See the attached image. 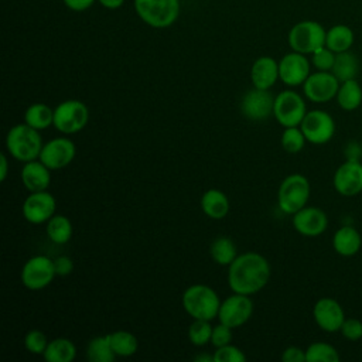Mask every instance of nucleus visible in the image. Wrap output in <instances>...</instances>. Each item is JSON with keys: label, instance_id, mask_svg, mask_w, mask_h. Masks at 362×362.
<instances>
[{"label": "nucleus", "instance_id": "obj_4", "mask_svg": "<svg viewBox=\"0 0 362 362\" xmlns=\"http://www.w3.org/2000/svg\"><path fill=\"white\" fill-rule=\"evenodd\" d=\"M133 4L139 18L153 28L173 25L181 13L180 0H134Z\"/></svg>", "mask_w": 362, "mask_h": 362}, {"label": "nucleus", "instance_id": "obj_44", "mask_svg": "<svg viewBox=\"0 0 362 362\" xmlns=\"http://www.w3.org/2000/svg\"><path fill=\"white\" fill-rule=\"evenodd\" d=\"M102 7L107 8V10H117L124 4V0H98Z\"/></svg>", "mask_w": 362, "mask_h": 362}, {"label": "nucleus", "instance_id": "obj_28", "mask_svg": "<svg viewBox=\"0 0 362 362\" xmlns=\"http://www.w3.org/2000/svg\"><path fill=\"white\" fill-rule=\"evenodd\" d=\"M24 123L37 130L48 129L49 126H54V109L45 103H33L24 112Z\"/></svg>", "mask_w": 362, "mask_h": 362}, {"label": "nucleus", "instance_id": "obj_34", "mask_svg": "<svg viewBox=\"0 0 362 362\" xmlns=\"http://www.w3.org/2000/svg\"><path fill=\"white\" fill-rule=\"evenodd\" d=\"M307 139L300 129V126H293V127H284L281 133V147L291 154L300 153L304 148Z\"/></svg>", "mask_w": 362, "mask_h": 362}, {"label": "nucleus", "instance_id": "obj_12", "mask_svg": "<svg viewBox=\"0 0 362 362\" xmlns=\"http://www.w3.org/2000/svg\"><path fill=\"white\" fill-rule=\"evenodd\" d=\"M339 81L331 71H315L303 83L304 95L314 103H327L337 96Z\"/></svg>", "mask_w": 362, "mask_h": 362}, {"label": "nucleus", "instance_id": "obj_32", "mask_svg": "<svg viewBox=\"0 0 362 362\" xmlns=\"http://www.w3.org/2000/svg\"><path fill=\"white\" fill-rule=\"evenodd\" d=\"M109 335L112 349L116 356H132L137 352L139 341L136 335L129 331H115Z\"/></svg>", "mask_w": 362, "mask_h": 362}, {"label": "nucleus", "instance_id": "obj_42", "mask_svg": "<svg viewBox=\"0 0 362 362\" xmlns=\"http://www.w3.org/2000/svg\"><path fill=\"white\" fill-rule=\"evenodd\" d=\"M283 362H307L305 361V351L300 346H287L281 354Z\"/></svg>", "mask_w": 362, "mask_h": 362}, {"label": "nucleus", "instance_id": "obj_2", "mask_svg": "<svg viewBox=\"0 0 362 362\" xmlns=\"http://www.w3.org/2000/svg\"><path fill=\"white\" fill-rule=\"evenodd\" d=\"M38 132L40 130L27 123L14 124L6 136V148L8 154L21 163L37 160L44 146Z\"/></svg>", "mask_w": 362, "mask_h": 362}, {"label": "nucleus", "instance_id": "obj_10", "mask_svg": "<svg viewBox=\"0 0 362 362\" xmlns=\"http://www.w3.org/2000/svg\"><path fill=\"white\" fill-rule=\"evenodd\" d=\"M305 139L311 144H325L335 134L334 117L321 109H314L305 113L303 122L300 123Z\"/></svg>", "mask_w": 362, "mask_h": 362}, {"label": "nucleus", "instance_id": "obj_13", "mask_svg": "<svg viewBox=\"0 0 362 362\" xmlns=\"http://www.w3.org/2000/svg\"><path fill=\"white\" fill-rule=\"evenodd\" d=\"M21 209L27 222L34 225L47 223V221L57 214V199L47 189L30 192L24 199Z\"/></svg>", "mask_w": 362, "mask_h": 362}, {"label": "nucleus", "instance_id": "obj_37", "mask_svg": "<svg viewBox=\"0 0 362 362\" xmlns=\"http://www.w3.org/2000/svg\"><path fill=\"white\" fill-rule=\"evenodd\" d=\"M246 355L243 351L232 344L219 346L214 352V362H245Z\"/></svg>", "mask_w": 362, "mask_h": 362}, {"label": "nucleus", "instance_id": "obj_19", "mask_svg": "<svg viewBox=\"0 0 362 362\" xmlns=\"http://www.w3.org/2000/svg\"><path fill=\"white\" fill-rule=\"evenodd\" d=\"M293 228L303 236L315 238L328 228L327 214L317 206H304L293 215Z\"/></svg>", "mask_w": 362, "mask_h": 362}, {"label": "nucleus", "instance_id": "obj_15", "mask_svg": "<svg viewBox=\"0 0 362 362\" xmlns=\"http://www.w3.org/2000/svg\"><path fill=\"white\" fill-rule=\"evenodd\" d=\"M76 154L74 141L68 137H57L47 141L40 153V160L49 170H61L72 163Z\"/></svg>", "mask_w": 362, "mask_h": 362}, {"label": "nucleus", "instance_id": "obj_26", "mask_svg": "<svg viewBox=\"0 0 362 362\" xmlns=\"http://www.w3.org/2000/svg\"><path fill=\"white\" fill-rule=\"evenodd\" d=\"M331 72L339 82H345L349 79H356L359 74V59L358 57L348 51L335 54V61Z\"/></svg>", "mask_w": 362, "mask_h": 362}, {"label": "nucleus", "instance_id": "obj_14", "mask_svg": "<svg viewBox=\"0 0 362 362\" xmlns=\"http://www.w3.org/2000/svg\"><path fill=\"white\" fill-rule=\"evenodd\" d=\"M332 184L335 191L342 197H355L362 192V163L349 158L342 163L334 173Z\"/></svg>", "mask_w": 362, "mask_h": 362}, {"label": "nucleus", "instance_id": "obj_8", "mask_svg": "<svg viewBox=\"0 0 362 362\" xmlns=\"http://www.w3.org/2000/svg\"><path fill=\"white\" fill-rule=\"evenodd\" d=\"M57 276L54 260L44 255H37L30 257L20 273L21 283L25 288L37 291L42 290L51 284Z\"/></svg>", "mask_w": 362, "mask_h": 362}, {"label": "nucleus", "instance_id": "obj_40", "mask_svg": "<svg viewBox=\"0 0 362 362\" xmlns=\"http://www.w3.org/2000/svg\"><path fill=\"white\" fill-rule=\"evenodd\" d=\"M339 332L348 341H358L362 338V322L358 318H345Z\"/></svg>", "mask_w": 362, "mask_h": 362}, {"label": "nucleus", "instance_id": "obj_1", "mask_svg": "<svg viewBox=\"0 0 362 362\" xmlns=\"http://www.w3.org/2000/svg\"><path fill=\"white\" fill-rule=\"evenodd\" d=\"M228 267V284L230 290L245 296H252L264 288L272 274L267 259L256 252L238 255Z\"/></svg>", "mask_w": 362, "mask_h": 362}, {"label": "nucleus", "instance_id": "obj_46", "mask_svg": "<svg viewBox=\"0 0 362 362\" xmlns=\"http://www.w3.org/2000/svg\"><path fill=\"white\" fill-rule=\"evenodd\" d=\"M194 361L197 362H212L214 361V355H208V354H198Z\"/></svg>", "mask_w": 362, "mask_h": 362}, {"label": "nucleus", "instance_id": "obj_30", "mask_svg": "<svg viewBox=\"0 0 362 362\" xmlns=\"http://www.w3.org/2000/svg\"><path fill=\"white\" fill-rule=\"evenodd\" d=\"M209 255L215 263L221 266H229L236 259L238 249L230 238L219 236L211 243Z\"/></svg>", "mask_w": 362, "mask_h": 362}, {"label": "nucleus", "instance_id": "obj_33", "mask_svg": "<svg viewBox=\"0 0 362 362\" xmlns=\"http://www.w3.org/2000/svg\"><path fill=\"white\" fill-rule=\"evenodd\" d=\"M307 362H338L339 354L331 344L313 342L305 349Z\"/></svg>", "mask_w": 362, "mask_h": 362}, {"label": "nucleus", "instance_id": "obj_3", "mask_svg": "<svg viewBox=\"0 0 362 362\" xmlns=\"http://www.w3.org/2000/svg\"><path fill=\"white\" fill-rule=\"evenodd\" d=\"M182 308L194 320L212 321L218 317L221 300L216 291L206 284H192L185 288L181 297Z\"/></svg>", "mask_w": 362, "mask_h": 362}, {"label": "nucleus", "instance_id": "obj_16", "mask_svg": "<svg viewBox=\"0 0 362 362\" xmlns=\"http://www.w3.org/2000/svg\"><path fill=\"white\" fill-rule=\"evenodd\" d=\"M311 68V62L307 55L291 51L283 55L279 61V76L280 81L287 86H298L305 82Z\"/></svg>", "mask_w": 362, "mask_h": 362}, {"label": "nucleus", "instance_id": "obj_20", "mask_svg": "<svg viewBox=\"0 0 362 362\" xmlns=\"http://www.w3.org/2000/svg\"><path fill=\"white\" fill-rule=\"evenodd\" d=\"M250 79H252L253 88L269 90L277 82V79H280L279 62L274 58L267 55L259 57L252 64Z\"/></svg>", "mask_w": 362, "mask_h": 362}, {"label": "nucleus", "instance_id": "obj_21", "mask_svg": "<svg viewBox=\"0 0 362 362\" xmlns=\"http://www.w3.org/2000/svg\"><path fill=\"white\" fill-rule=\"evenodd\" d=\"M51 170L40 160L24 163L21 170V182L30 192L45 191L51 184Z\"/></svg>", "mask_w": 362, "mask_h": 362}, {"label": "nucleus", "instance_id": "obj_39", "mask_svg": "<svg viewBox=\"0 0 362 362\" xmlns=\"http://www.w3.org/2000/svg\"><path fill=\"white\" fill-rule=\"evenodd\" d=\"M232 328L219 322L218 325L212 327V335H211V344L215 348L228 345L232 342Z\"/></svg>", "mask_w": 362, "mask_h": 362}, {"label": "nucleus", "instance_id": "obj_41", "mask_svg": "<svg viewBox=\"0 0 362 362\" xmlns=\"http://www.w3.org/2000/svg\"><path fill=\"white\" fill-rule=\"evenodd\" d=\"M54 264H55V272H57V276H68L72 273L74 270V262L69 256H58L54 259Z\"/></svg>", "mask_w": 362, "mask_h": 362}, {"label": "nucleus", "instance_id": "obj_17", "mask_svg": "<svg viewBox=\"0 0 362 362\" xmlns=\"http://www.w3.org/2000/svg\"><path fill=\"white\" fill-rule=\"evenodd\" d=\"M274 98L267 89L253 88L242 96L240 112L249 120H264L273 115Z\"/></svg>", "mask_w": 362, "mask_h": 362}, {"label": "nucleus", "instance_id": "obj_43", "mask_svg": "<svg viewBox=\"0 0 362 362\" xmlns=\"http://www.w3.org/2000/svg\"><path fill=\"white\" fill-rule=\"evenodd\" d=\"M62 1H64L66 8L81 13V11H85V10L90 8L93 6V3L98 1V0H62Z\"/></svg>", "mask_w": 362, "mask_h": 362}, {"label": "nucleus", "instance_id": "obj_27", "mask_svg": "<svg viewBox=\"0 0 362 362\" xmlns=\"http://www.w3.org/2000/svg\"><path fill=\"white\" fill-rule=\"evenodd\" d=\"M335 99L342 110L351 112L358 109L362 103V88L359 82L356 79L341 82Z\"/></svg>", "mask_w": 362, "mask_h": 362}, {"label": "nucleus", "instance_id": "obj_18", "mask_svg": "<svg viewBox=\"0 0 362 362\" xmlns=\"http://www.w3.org/2000/svg\"><path fill=\"white\" fill-rule=\"evenodd\" d=\"M313 317L315 324L325 332H338L345 321V313L342 305L331 298L322 297L317 300L313 307Z\"/></svg>", "mask_w": 362, "mask_h": 362}, {"label": "nucleus", "instance_id": "obj_35", "mask_svg": "<svg viewBox=\"0 0 362 362\" xmlns=\"http://www.w3.org/2000/svg\"><path fill=\"white\" fill-rule=\"evenodd\" d=\"M206 320H194L188 327V339L195 346H204L211 342L212 325Z\"/></svg>", "mask_w": 362, "mask_h": 362}, {"label": "nucleus", "instance_id": "obj_6", "mask_svg": "<svg viewBox=\"0 0 362 362\" xmlns=\"http://www.w3.org/2000/svg\"><path fill=\"white\" fill-rule=\"evenodd\" d=\"M327 30L314 20H301L296 23L287 35V42L291 51L311 55L314 51L325 45Z\"/></svg>", "mask_w": 362, "mask_h": 362}, {"label": "nucleus", "instance_id": "obj_25", "mask_svg": "<svg viewBox=\"0 0 362 362\" xmlns=\"http://www.w3.org/2000/svg\"><path fill=\"white\" fill-rule=\"evenodd\" d=\"M76 356L75 344L64 337L55 338L48 342L42 358L47 362H72Z\"/></svg>", "mask_w": 362, "mask_h": 362}, {"label": "nucleus", "instance_id": "obj_7", "mask_svg": "<svg viewBox=\"0 0 362 362\" xmlns=\"http://www.w3.org/2000/svg\"><path fill=\"white\" fill-rule=\"evenodd\" d=\"M89 122L88 106L78 99L61 102L54 109V127L64 134H74L85 129Z\"/></svg>", "mask_w": 362, "mask_h": 362}, {"label": "nucleus", "instance_id": "obj_11", "mask_svg": "<svg viewBox=\"0 0 362 362\" xmlns=\"http://www.w3.org/2000/svg\"><path fill=\"white\" fill-rule=\"evenodd\" d=\"M253 314V303L249 296L233 293L221 301L218 320L219 322L230 327L239 328L246 324Z\"/></svg>", "mask_w": 362, "mask_h": 362}, {"label": "nucleus", "instance_id": "obj_22", "mask_svg": "<svg viewBox=\"0 0 362 362\" xmlns=\"http://www.w3.org/2000/svg\"><path fill=\"white\" fill-rule=\"evenodd\" d=\"M362 246L361 233L354 226H341L332 238V247L334 250L345 257L354 256L359 252Z\"/></svg>", "mask_w": 362, "mask_h": 362}, {"label": "nucleus", "instance_id": "obj_38", "mask_svg": "<svg viewBox=\"0 0 362 362\" xmlns=\"http://www.w3.org/2000/svg\"><path fill=\"white\" fill-rule=\"evenodd\" d=\"M335 61V52L328 47H321L311 54V64L317 71H331Z\"/></svg>", "mask_w": 362, "mask_h": 362}, {"label": "nucleus", "instance_id": "obj_9", "mask_svg": "<svg viewBox=\"0 0 362 362\" xmlns=\"http://www.w3.org/2000/svg\"><path fill=\"white\" fill-rule=\"evenodd\" d=\"M307 113V106L300 93L296 90H283L274 98L273 116L283 127L300 126Z\"/></svg>", "mask_w": 362, "mask_h": 362}, {"label": "nucleus", "instance_id": "obj_45", "mask_svg": "<svg viewBox=\"0 0 362 362\" xmlns=\"http://www.w3.org/2000/svg\"><path fill=\"white\" fill-rule=\"evenodd\" d=\"M8 174V160L6 154H0V180L4 181Z\"/></svg>", "mask_w": 362, "mask_h": 362}, {"label": "nucleus", "instance_id": "obj_29", "mask_svg": "<svg viewBox=\"0 0 362 362\" xmlns=\"http://www.w3.org/2000/svg\"><path fill=\"white\" fill-rule=\"evenodd\" d=\"M45 230L51 242L57 245H64L69 242L72 236V223L65 215L55 214L52 218L47 221Z\"/></svg>", "mask_w": 362, "mask_h": 362}, {"label": "nucleus", "instance_id": "obj_5", "mask_svg": "<svg viewBox=\"0 0 362 362\" xmlns=\"http://www.w3.org/2000/svg\"><path fill=\"white\" fill-rule=\"evenodd\" d=\"M310 194L311 185L307 177L303 174H290L280 182L277 191L279 208L287 215H294L307 205Z\"/></svg>", "mask_w": 362, "mask_h": 362}, {"label": "nucleus", "instance_id": "obj_36", "mask_svg": "<svg viewBox=\"0 0 362 362\" xmlns=\"http://www.w3.org/2000/svg\"><path fill=\"white\" fill-rule=\"evenodd\" d=\"M47 335L40 329H31L24 337V346L30 354L34 355H42L47 345H48Z\"/></svg>", "mask_w": 362, "mask_h": 362}, {"label": "nucleus", "instance_id": "obj_31", "mask_svg": "<svg viewBox=\"0 0 362 362\" xmlns=\"http://www.w3.org/2000/svg\"><path fill=\"white\" fill-rule=\"evenodd\" d=\"M85 354L86 359L90 362H113L116 358L107 334L92 338L86 346Z\"/></svg>", "mask_w": 362, "mask_h": 362}, {"label": "nucleus", "instance_id": "obj_24", "mask_svg": "<svg viewBox=\"0 0 362 362\" xmlns=\"http://www.w3.org/2000/svg\"><path fill=\"white\" fill-rule=\"evenodd\" d=\"M355 41V34L349 25L335 24L327 30L325 47H328L335 54L351 49Z\"/></svg>", "mask_w": 362, "mask_h": 362}, {"label": "nucleus", "instance_id": "obj_23", "mask_svg": "<svg viewBox=\"0 0 362 362\" xmlns=\"http://www.w3.org/2000/svg\"><path fill=\"white\" fill-rule=\"evenodd\" d=\"M230 204L225 192L216 188H211L204 192L201 197V209L202 212L215 221L223 219L229 212Z\"/></svg>", "mask_w": 362, "mask_h": 362}]
</instances>
